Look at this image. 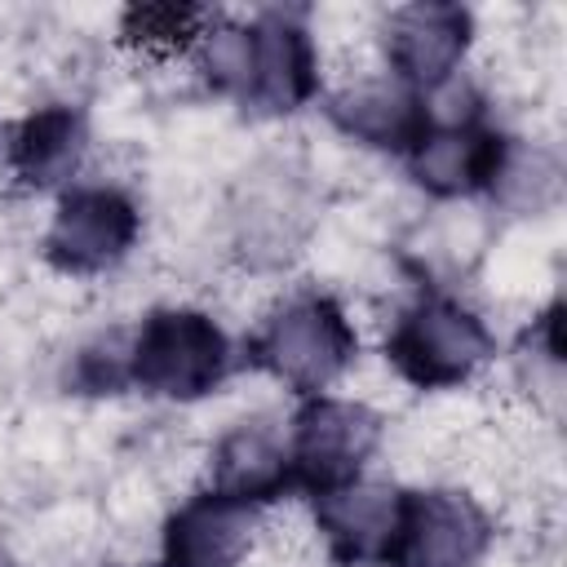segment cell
<instances>
[{"mask_svg":"<svg viewBox=\"0 0 567 567\" xmlns=\"http://www.w3.org/2000/svg\"><path fill=\"white\" fill-rule=\"evenodd\" d=\"M230 372V341L226 332L204 315L186 306L151 310L128 332V385L195 403L213 394Z\"/></svg>","mask_w":567,"mask_h":567,"instance_id":"cell-1","label":"cell"},{"mask_svg":"<svg viewBox=\"0 0 567 567\" xmlns=\"http://www.w3.org/2000/svg\"><path fill=\"white\" fill-rule=\"evenodd\" d=\"M354 354H359V337L346 310L323 292H301L284 301L248 341V363L306 399L328 390L350 368Z\"/></svg>","mask_w":567,"mask_h":567,"instance_id":"cell-2","label":"cell"},{"mask_svg":"<svg viewBox=\"0 0 567 567\" xmlns=\"http://www.w3.org/2000/svg\"><path fill=\"white\" fill-rule=\"evenodd\" d=\"M385 354L416 390H447L470 381L487 363L492 332L465 301L447 292H425L390 328Z\"/></svg>","mask_w":567,"mask_h":567,"instance_id":"cell-3","label":"cell"},{"mask_svg":"<svg viewBox=\"0 0 567 567\" xmlns=\"http://www.w3.org/2000/svg\"><path fill=\"white\" fill-rule=\"evenodd\" d=\"M377 443H381V416L368 403L310 394L288 430L292 487H301L306 496H328L359 483Z\"/></svg>","mask_w":567,"mask_h":567,"instance_id":"cell-4","label":"cell"},{"mask_svg":"<svg viewBox=\"0 0 567 567\" xmlns=\"http://www.w3.org/2000/svg\"><path fill=\"white\" fill-rule=\"evenodd\" d=\"M509 155H514L509 137L470 106L465 115H447V120L430 111V128L416 137V146L403 159L421 190L439 199H461L496 186L505 177Z\"/></svg>","mask_w":567,"mask_h":567,"instance_id":"cell-5","label":"cell"},{"mask_svg":"<svg viewBox=\"0 0 567 567\" xmlns=\"http://www.w3.org/2000/svg\"><path fill=\"white\" fill-rule=\"evenodd\" d=\"M492 545L487 509L452 487L403 492L385 567H474Z\"/></svg>","mask_w":567,"mask_h":567,"instance_id":"cell-6","label":"cell"},{"mask_svg":"<svg viewBox=\"0 0 567 567\" xmlns=\"http://www.w3.org/2000/svg\"><path fill=\"white\" fill-rule=\"evenodd\" d=\"M142 230L137 204L115 186H71L44 230V257L62 275H102L128 257Z\"/></svg>","mask_w":567,"mask_h":567,"instance_id":"cell-7","label":"cell"},{"mask_svg":"<svg viewBox=\"0 0 567 567\" xmlns=\"http://www.w3.org/2000/svg\"><path fill=\"white\" fill-rule=\"evenodd\" d=\"M470 40H474V13L443 0L403 4L385 22V53H390L394 80L421 97L452 84Z\"/></svg>","mask_w":567,"mask_h":567,"instance_id":"cell-8","label":"cell"},{"mask_svg":"<svg viewBox=\"0 0 567 567\" xmlns=\"http://www.w3.org/2000/svg\"><path fill=\"white\" fill-rule=\"evenodd\" d=\"M319 93V58L297 13L270 9L252 22V89L248 102L261 115H288Z\"/></svg>","mask_w":567,"mask_h":567,"instance_id":"cell-9","label":"cell"},{"mask_svg":"<svg viewBox=\"0 0 567 567\" xmlns=\"http://www.w3.org/2000/svg\"><path fill=\"white\" fill-rule=\"evenodd\" d=\"M403 487L390 483H350L341 492L315 496V523L341 567H385L394 527H399Z\"/></svg>","mask_w":567,"mask_h":567,"instance_id":"cell-10","label":"cell"},{"mask_svg":"<svg viewBox=\"0 0 567 567\" xmlns=\"http://www.w3.org/2000/svg\"><path fill=\"white\" fill-rule=\"evenodd\" d=\"M252 514L213 487L190 496L164 523V567H239L252 545Z\"/></svg>","mask_w":567,"mask_h":567,"instance_id":"cell-11","label":"cell"},{"mask_svg":"<svg viewBox=\"0 0 567 567\" xmlns=\"http://www.w3.org/2000/svg\"><path fill=\"white\" fill-rule=\"evenodd\" d=\"M328 120L363 146L408 155L430 128V102L399 80H359L328 97Z\"/></svg>","mask_w":567,"mask_h":567,"instance_id":"cell-12","label":"cell"},{"mask_svg":"<svg viewBox=\"0 0 567 567\" xmlns=\"http://www.w3.org/2000/svg\"><path fill=\"white\" fill-rule=\"evenodd\" d=\"M208 478H213V492H221L248 509H261V505L279 501L284 492H292L288 439L261 421H244L217 439Z\"/></svg>","mask_w":567,"mask_h":567,"instance_id":"cell-13","label":"cell"},{"mask_svg":"<svg viewBox=\"0 0 567 567\" xmlns=\"http://www.w3.org/2000/svg\"><path fill=\"white\" fill-rule=\"evenodd\" d=\"M84 151H89V124L75 106H62V102L31 111L9 133V168L18 173L22 186H35V190L75 177Z\"/></svg>","mask_w":567,"mask_h":567,"instance_id":"cell-14","label":"cell"},{"mask_svg":"<svg viewBox=\"0 0 567 567\" xmlns=\"http://www.w3.org/2000/svg\"><path fill=\"white\" fill-rule=\"evenodd\" d=\"M190 53H195L199 75L213 84V93L235 97L239 106L248 102V89H252V22L213 18L199 31Z\"/></svg>","mask_w":567,"mask_h":567,"instance_id":"cell-15","label":"cell"},{"mask_svg":"<svg viewBox=\"0 0 567 567\" xmlns=\"http://www.w3.org/2000/svg\"><path fill=\"white\" fill-rule=\"evenodd\" d=\"M217 13L199 9V4H133L124 9L120 35L137 49H155V53H173V49H195L199 31L213 22Z\"/></svg>","mask_w":567,"mask_h":567,"instance_id":"cell-16","label":"cell"},{"mask_svg":"<svg viewBox=\"0 0 567 567\" xmlns=\"http://www.w3.org/2000/svg\"><path fill=\"white\" fill-rule=\"evenodd\" d=\"M71 385L84 394H120L128 385V332H106L75 354Z\"/></svg>","mask_w":567,"mask_h":567,"instance_id":"cell-17","label":"cell"},{"mask_svg":"<svg viewBox=\"0 0 567 567\" xmlns=\"http://www.w3.org/2000/svg\"><path fill=\"white\" fill-rule=\"evenodd\" d=\"M111 567H142V563H111ZM164 567V563H159Z\"/></svg>","mask_w":567,"mask_h":567,"instance_id":"cell-18","label":"cell"}]
</instances>
